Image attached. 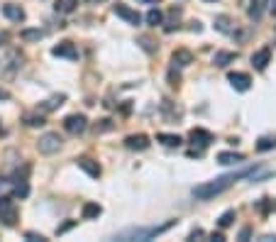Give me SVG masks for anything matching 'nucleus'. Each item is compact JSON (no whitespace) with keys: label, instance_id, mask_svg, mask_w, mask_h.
Wrapping results in <instances>:
<instances>
[{"label":"nucleus","instance_id":"6","mask_svg":"<svg viewBox=\"0 0 276 242\" xmlns=\"http://www.w3.org/2000/svg\"><path fill=\"white\" fill-rule=\"evenodd\" d=\"M112 13L117 15V18H122L125 22H129V25H140V13L137 10H132L129 5H125V3H115L112 5Z\"/></svg>","mask_w":276,"mask_h":242},{"label":"nucleus","instance_id":"29","mask_svg":"<svg viewBox=\"0 0 276 242\" xmlns=\"http://www.w3.org/2000/svg\"><path fill=\"white\" fill-rule=\"evenodd\" d=\"M235 218H237V213H235V210H225V213L220 215V220H218V225L225 230V227H230V225L235 223Z\"/></svg>","mask_w":276,"mask_h":242},{"label":"nucleus","instance_id":"35","mask_svg":"<svg viewBox=\"0 0 276 242\" xmlns=\"http://www.w3.org/2000/svg\"><path fill=\"white\" fill-rule=\"evenodd\" d=\"M196 237H203V230H193V232H191V237H188V240H196Z\"/></svg>","mask_w":276,"mask_h":242},{"label":"nucleus","instance_id":"1","mask_svg":"<svg viewBox=\"0 0 276 242\" xmlns=\"http://www.w3.org/2000/svg\"><path fill=\"white\" fill-rule=\"evenodd\" d=\"M252 174V169H242V171H235V174H225L220 179H215V181H208V184H201V186L193 188V196L198 198V201H210L213 196H220L225 188H230L237 179H244V176H249Z\"/></svg>","mask_w":276,"mask_h":242},{"label":"nucleus","instance_id":"28","mask_svg":"<svg viewBox=\"0 0 276 242\" xmlns=\"http://www.w3.org/2000/svg\"><path fill=\"white\" fill-rule=\"evenodd\" d=\"M20 37L25 39V42H39V39L44 37V32L42 30H22Z\"/></svg>","mask_w":276,"mask_h":242},{"label":"nucleus","instance_id":"16","mask_svg":"<svg viewBox=\"0 0 276 242\" xmlns=\"http://www.w3.org/2000/svg\"><path fill=\"white\" fill-rule=\"evenodd\" d=\"M171 64L174 66H188V64H193V54L188 49H176L171 56Z\"/></svg>","mask_w":276,"mask_h":242},{"label":"nucleus","instance_id":"19","mask_svg":"<svg viewBox=\"0 0 276 242\" xmlns=\"http://www.w3.org/2000/svg\"><path fill=\"white\" fill-rule=\"evenodd\" d=\"M125 145L129 149H147L149 147V137L147 135H129L127 140H125Z\"/></svg>","mask_w":276,"mask_h":242},{"label":"nucleus","instance_id":"31","mask_svg":"<svg viewBox=\"0 0 276 242\" xmlns=\"http://www.w3.org/2000/svg\"><path fill=\"white\" fill-rule=\"evenodd\" d=\"M74 225H76V220H69V223H64V225H61V227H59L56 232H59V235H64V232H66V230H71Z\"/></svg>","mask_w":276,"mask_h":242},{"label":"nucleus","instance_id":"34","mask_svg":"<svg viewBox=\"0 0 276 242\" xmlns=\"http://www.w3.org/2000/svg\"><path fill=\"white\" fill-rule=\"evenodd\" d=\"M201 22H191V32H201Z\"/></svg>","mask_w":276,"mask_h":242},{"label":"nucleus","instance_id":"9","mask_svg":"<svg viewBox=\"0 0 276 242\" xmlns=\"http://www.w3.org/2000/svg\"><path fill=\"white\" fill-rule=\"evenodd\" d=\"M52 54L61 56V59H71V61H76V59H78V49L74 47V42H61V44H56L54 49H52Z\"/></svg>","mask_w":276,"mask_h":242},{"label":"nucleus","instance_id":"20","mask_svg":"<svg viewBox=\"0 0 276 242\" xmlns=\"http://www.w3.org/2000/svg\"><path fill=\"white\" fill-rule=\"evenodd\" d=\"M64 100H66V95H54V98H49L47 103H42V105L37 108V112H42V115H44V112L56 110V108H59V105H61Z\"/></svg>","mask_w":276,"mask_h":242},{"label":"nucleus","instance_id":"13","mask_svg":"<svg viewBox=\"0 0 276 242\" xmlns=\"http://www.w3.org/2000/svg\"><path fill=\"white\" fill-rule=\"evenodd\" d=\"M3 15L8 20H13V22H22V20H25V10H22L20 5L8 3V5H3Z\"/></svg>","mask_w":276,"mask_h":242},{"label":"nucleus","instance_id":"17","mask_svg":"<svg viewBox=\"0 0 276 242\" xmlns=\"http://www.w3.org/2000/svg\"><path fill=\"white\" fill-rule=\"evenodd\" d=\"M235 59H237V52H215L213 64H215V66H220V69H225V66H230Z\"/></svg>","mask_w":276,"mask_h":242},{"label":"nucleus","instance_id":"32","mask_svg":"<svg viewBox=\"0 0 276 242\" xmlns=\"http://www.w3.org/2000/svg\"><path fill=\"white\" fill-rule=\"evenodd\" d=\"M25 237H27V240L30 242H44V237H42V235H37V232H27V235H25Z\"/></svg>","mask_w":276,"mask_h":242},{"label":"nucleus","instance_id":"38","mask_svg":"<svg viewBox=\"0 0 276 242\" xmlns=\"http://www.w3.org/2000/svg\"><path fill=\"white\" fill-rule=\"evenodd\" d=\"M88 3H105V0H88Z\"/></svg>","mask_w":276,"mask_h":242},{"label":"nucleus","instance_id":"40","mask_svg":"<svg viewBox=\"0 0 276 242\" xmlns=\"http://www.w3.org/2000/svg\"><path fill=\"white\" fill-rule=\"evenodd\" d=\"M205 3H215V0H205Z\"/></svg>","mask_w":276,"mask_h":242},{"label":"nucleus","instance_id":"21","mask_svg":"<svg viewBox=\"0 0 276 242\" xmlns=\"http://www.w3.org/2000/svg\"><path fill=\"white\" fill-rule=\"evenodd\" d=\"M179 18H181V8H171L169 10V20L164 25V32H174L179 27Z\"/></svg>","mask_w":276,"mask_h":242},{"label":"nucleus","instance_id":"36","mask_svg":"<svg viewBox=\"0 0 276 242\" xmlns=\"http://www.w3.org/2000/svg\"><path fill=\"white\" fill-rule=\"evenodd\" d=\"M5 42H8V35H5V32H0V47H3Z\"/></svg>","mask_w":276,"mask_h":242},{"label":"nucleus","instance_id":"33","mask_svg":"<svg viewBox=\"0 0 276 242\" xmlns=\"http://www.w3.org/2000/svg\"><path fill=\"white\" fill-rule=\"evenodd\" d=\"M249 235H252V232H249V227H244V230H242V232H239V240H247V237H249Z\"/></svg>","mask_w":276,"mask_h":242},{"label":"nucleus","instance_id":"41","mask_svg":"<svg viewBox=\"0 0 276 242\" xmlns=\"http://www.w3.org/2000/svg\"><path fill=\"white\" fill-rule=\"evenodd\" d=\"M274 15H276V8H274Z\"/></svg>","mask_w":276,"mask_h":242},{"label":"nucleus","instance_id":"26","mask_svg":"<svg viewBox=\"0 0 276 242\" xmlns=\"http://www.w3.org/2000/svg\"><path fill=\"white\" fill-rule=\"evenodd\" d=\"M257 149H259V152H269V149H276V137H271V135H266V137H259Z\"/></svg>","mask_w":276,"mask_h":242},{"label":"nucleus","instance_id":"30","mask_svg":"<svg viewBox=\"0 0 276 242\" xmlns=\"http://www.w3.org/2000/svg\"><path fill=\"white\" fill-rule=\"evenodd\" d=\"M25 123H27L30 128H42V125H44V115H42V112H37V115H27Z\"/></svg>","mask_w":276,"mask_h":242},{"label":"nucleus","instance_id":"2","mask_svg":"<svg viewBox=\"0 0 276 242\" xmlns=\"http://www.w3.org/2000/svg\"><path fill=\"white\" fill-rule=\"evenodd\" d=\"M20 66H22V54H20L18 49H13V47H8L3 56H0V69L5 71L8 76H15Z\"/></svg>","mask_w":276,"mask_h":242},{"label":"nucleus","instance_id":"39","mask_svg":"<svg viewBox=\"0 0 276 242\" xmlns=\"http://www.w3.org/2000/svg\"><path fill=\"white\" fill-rule=\"evenodd\" d=\"M3 184H5V179H3V176H0V186H3Z\"/></svg>","mask_w":276,"mask_h":242},{"label":"nucleus","instance_id":"8","mask_svg":"<svg viewBox=\"0 0 276 242\" xmlns=\"http://www.w3.org/2000/svg\"><path fill=\"white\" fill-rule=\"evenodd\" d=\"M271 5H274V0H252L247 8V15H249V20H261Z\"/></svg>","mask_w":276,"mask_h":242},{"label":"nucleus","instance_id":"7","mask_svg":"<svg viewBox=\"0 0 276 242\" xmlns=\"http://www.w3.org/2000/svg\"><path fill=\"white\" fill-rule=\"evenodd\" d=\"M64 128H66V132H71V135H81V132H86V128H88V120H86V115H69L64 120Z\"/></svg>","mask_w":276,"mask_h":242},{"label":"nucleus","instance_id":"3","mask_svg":"<svg viewBox=\"0 0 276 242\" xmlns=\"http://www.w3.org/2000/svg\"><path fill=\"white\" fill-rule=\"evenodd\" d=\"M171 225H174V220H171V223L159 225V227H142V230H127V232H122L120 237H122V240H127V237H134V240H149V237H157V235L166 232V230H169Z\"/></svg>","mask_w":276,"mask_h":242},{"label":"nucleus","instance_id":"42","mask_svg":"<svg viewBox=\"0 0 276 242\" xmlns=\"http://www.w3.org/2000/svg\"><path fill=\"white\" fill-rule=\"evenodd\" d=\"M0 132H3V128H0Z\"/></svg>","mask_w":276,"mask_h":242},{"label":"nucleus","instance_id":"5","mask_svg":"<svg viewBox=\"0 0 276 242\" xmlns=\"http://www.w3.org/2000/svg\"><path fill=\"white\" fill-rule=\"evenodd\" d=\"M0 220L5 225H15L18 220V208L10 196H0Z\"/></svg>","mask_w":276,"mask_h":242},{"label":"nucleus","instance_id":"15","mask_svg":"<svg viewBox=\"0 0 276 242\" xmlns=\"http://www.w3.org/2000/svg\"><path fill=\"white\" fill-rule=\"evenodd\" d=\"M232 25H235V22H232L230 15H218V18H215V30L222 32V35H232V32H235Z\"/></svg>","mask_w":276,"mask_h":242},{"label":"nucleus","instance_id":"22","mask_svg":"<svg viewBox=\"0 0 276 242\" xmlns=\"http://www.w3.org/2000/svg\"><path fill=\"white\" fill-rule=\"evenodd\" d=\"M56 13H61V15H71L76 8H78V0H56Z\"/></svg>","mask_w":276,"mask_h":242},{"label":"nucleus","instance_id":"11","mask_svg":"<svg viewBox=\"0 0 276 242\" xmlns=\"http://www.w3.org/2000/svg\"><path fill=\"white\" fill-rule=\"evenodd\" d=\"M188 140L193 142V145H198V147H208L210 142H213V132H208V130H203V128H196V130H191L188 132Z\"/></svg>","mask_w":276,"mask_h":242},{"label":"nucleus","instance_id":"18","mask_svg":"<svg viewBox=\"0 0 276 242\" xmlns=\"http://www.w3.org/2000/svg\"><path fill=\"white\" fill-rule=\"evenodd\" d=\"M239 162H244V154H239V152H220L218 154V164H239Z\"/></svg>","mask_w":276,"mask_h":242},{"label":"nucleus","instance_id":"24","mask_svg":"<svg viewBox=\"0 0 276 242\" xmlns=\"http://www.w3.org/2000/svg\"><path fill=\"white\" fill-rule=\"evenodd\" d=\"M13 191H15V196H20V198H25L27 193H30V186H27V179L22 176V179H13Z\"/></svg>","mask_w":276,"mask_h":242},{"label":"nucleus","instance_id":"4","mask_svg":"<svg viewBox=\"0 0 276 242\" xmlns=\"http://www.w3.org/2000/svg\"><path fill=\"white\" fill-rule=\"evenodd\" d=\"M61 137H59V132H47V135H42L37 142V147L42 154H54V152H59L61 149Z\"/></svg>","mask_w":276,"mask_h":242},{"label":"nucleus","instance_id":"23","mask_svg":"<svg viewBox=\"0 0 276 242\" xmlns=\"http://www.w3.org/2000/svg\"><path fill=\"white\" fill-rule=\"evenodd\" d=\"M157 142H162L166 147H179L181 145V137L179 135H169V132H159L157 135Z\"/></svg>","mask_w":276,"mask_h":242},{"label":"nucleus","instance_id":"37","mask_svg":"<svg viewBox=\"0 0 276 242\" xmlns=\"http://www.w3.org/2000/svg\"><path fill=\"white\" fill-rule=\"evenodd\" d=\"M142 3H149V5H157V3H162V0H142Z\"/></svg>","mask_w":276,"mask_h":242},{"label":"nucleus","instance_id":"10","mask_svg":"<svg viewBox=\"0 0 276 242\" xmlns=\"http://www.w3.org/2000/svg\"><path fill=\"white\" fill-rule=\"evenodd\" d=\"M269 61H271V47H261L259 52L252 54V66H254L257 71H264Z\"/></svg>","mask_w":276,"mask_h":242},{"label":"nucleus","instance_id":"27","mask_svg":"<svg viewBox=\"0 0 276 242\" xmlns=\"http://www.w3.org/2000/svg\"><path fill=\"white\" fill-rule=\"evenodd\" d=\"M147 25H152V27H157V25H162L164 22V15H162V10H157V8H152L147 13Z\"/></svg>","mask_w":276,"mask_h":242},{"label":"nucleus","instance_id":"25","mask_svg":"<svg viewBox=\"0 0 276 242\" xmlns=\"http://www.w3.org/2000/svg\"><path fill=\"white\" fill-rule=\"evenodd\" d=\"M100 213H103V208L98 203H83V218L86 220H95Z\"/></svg>","mask_w":276,"mask_h":242},{"label":"nucleus","instance_id":"12","mask_svg":"<svg viewBox=\"0 0 276 242\" xmlns=\"http://www.w3.org/2000/svg\"><path fill=\"white\" fill-rule=\"evenodd\" d=\"M227 81L232 83L235 91H242V93L249 91V86H252V78H249L247 74H239V71H232V74L227 76Z\"/></svg>","mask_w":276,"mask_h":242},{"label":"nucleus","instance_id":"14","mask_svg":"<svg viewBox=\"0 0 276 242\" xmlns=\"http://www.w3.org/2000/svg\"><path fill=\"white\" fill-rule=\"evenodd\" d=\"M78 167L83 169L88 176H93V179H98V176H100V171H103V169H100V164H98V162H93V159H88V157L78 159Z\"/></svg>","mask_w":276,"mask_h":242}]
</instances>
